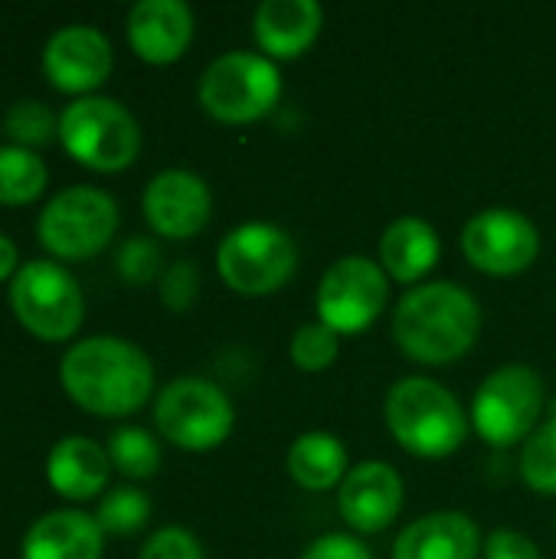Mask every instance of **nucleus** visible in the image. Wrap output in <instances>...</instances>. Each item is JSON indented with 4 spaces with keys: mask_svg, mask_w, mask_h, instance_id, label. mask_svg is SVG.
<instances>
[{
    "mask_svg": "<svg viewBox=\"0 0 556 559\" xmlns=\"http://www.w3.org/2000/svg\"><path fill=\"white\" fill-rule=\"evenodd\" d=\"M59 383L75 406L95 416H128L154 393V367L131 341L95 334L62 354Z\"/></svg>",
    "mask_w": 556,
    "mask_h": 559,
    "instance_id": "nucleus-1",
    "label": "nucleus"
},
{
    "mask_svg": "<svg viewBox=\"0 0 556 559\" xmlns=\"http://www.w3.org/2000/svg\"><path fill=\"white\" fill-rule=\"evenodd\" d=\"M482 331L478 301L456 282L410 288L393 314L400 350L419 364H449L472 350Z\"/></svg>",
    "mask_w": 556,
    "mask_h": 559,
    "instance_id": "nucleus-2",
    "label": "nucleus"
},
{
    "mask_svg": "<svg viewBox=\"0 0 556 559\" xmlns=\"http://www.w3.org/2000/svg\"><path fill=\"white\" fill-rule=\"evenodd\" d=\"M387 426L393 439L419 459H446L459 452L469 436L462 403L429 377H406L390 390Z\"/></svg>",
    "mask_w": 556,
    "mask_h": 559,
    "instance_id": "nucleus-3",
    "label": "nucleus"
},
{
    "mask_svg": "<svg viewBox=\"0 0 556 559\" xmlns=\"http://www.w3.org/2000/svg\"><path fill=\"white\" fill-rule=\"evenodd\" d=\"M59 141L82 167L115 174L134 164L141 128L121 102L108 95H82L59 115Z\"/></svg>",
    "mask_w": 556,
    "mask_h": 559,
    "instance_id": "nucleus-4",
    "label": "nucleus"
},
{
    "mask_svg": "<svg viewBox=\"0 0 556 559\" xmlns=\"http://www.w3.org/2000/svg\"><path fill=\"white\" fill-rule=\"evenodd\" d=\"M7 301L16 321L49 344L69 341L85 318V298L79 282L69 275V269L49 259L23 262L20 272L10 278Z\"/></svg>",
    "mask_w": 556,
    "mask_h": 559,
    "instance_id": "nucleus-5",
    "label": "nucleus"
},
{
    "mask_svg": "<svg viewBox=\"0 0 556 559\" xmlns=\"http://www.w3.org/2000/svg\"><path fill=\"white\" fill-rule=\"evenodd\" d=\"M118 229V203L98 187H66L36 216L39 246L66 262L98 255Z\"/></svg>",
    "mask_w": 556,
    "mask_h": 559,
    "instance_id": "nucleus-6",
    "label": "nucleus"
},
{
    "mask_svg": "<svg viewBox=\"0 0 556 559\" xmlns=\"http://www.w3.org/2000/svg\"><path fill=\"white\" fill-rule=\"evenodd\" d=\"M282 95L279 66L249 49L216 56L200 79V105L216 121L246 124L262 118Z\"/></svg>",
    "mask_w": 556,
    "mask_h": 559,
    "instance_id": "nucleus-7",
    "label": "nucleus"
},
{
    "mask_svg": "<svg viewBox=\"0 0 556 559\" xmlns=\"http://www.w3.org/2000/svg\"><path fill=\"white\" fill-rule=\"evenodd\" d=\"M154 423L161 436L177 449L210 452L229 439L236 413L216 383L203 377H180L157 393Z\"/></svg>",
    "mask_w": 556,
    "mask_h": 559,
    "instance_id": "nucleus-8",
    "label": "nucleus"
},
{
    "mask_svg": "<svg viewBox=\"0 0 556 559\" xmlns=\"http://www.w3.org/2000/svg\"><path fill=\"white\" fill-rule=\"evenodd\" d=\"M298 262L295 239L272 223H242L229 229L216 249V269L223 282L239 295L279 292Z\"/></svg>",
    "mask_w": 556,
    "mask_h": 559,
    "instance_id": "nucleus-9",
    "label": "nucleus"
},
{
    "mask_svg": "<svg viewBox=\"0 0 556 559\" xmlns=\"http://www.w3.org/2000/svg\"><path fill=\"white\" fill-rule=\"evenodd\" d=\"M544 409V380L528 364L498 367L472 400V423L492 445H514L531 436Z\"/></svg>",
    "mask_w": 556,
    "mask_h": 559,
    "instance_id": "nucleus-10",
    "label": "nucleus"
},
{
    "mask_svg": "<svg viewBox=\"0 0 556 559\" xmlns=\"http://www.w3.org/2000/svg\"><path fill=\"white\" fill-rule=\"evenodd\" d=\"M387 275L367 255L338 259L318 285V314L338 334H357L370 328L387 308Z\"/></svg>",
    "mask_w": 556,
    "mask_h": 559,
    "instance_id": "nucleus-11",
    "label": "nucleus"
},
{
    "mask_svg": "<svg viewBox=\"0 0 556 559\" xmlns=\"http://www.w3.org/2000/svg\"><path fill=\"white\" fill-rule=\"evenodd\" d=\"M462 252L475 269L488 275H518L534 265L541 252V236L524 213L492 206L465 223Z\"/></svg>",
    "mask_w": 556,
    "mask_h": 559,
    "instance_id": "nucleus-12",
    "label": "nucleus"
},
{
    "mask_svg": "<svg viewBox=\"0 0 556 559\" xmlns=\"http://www.w3.org/2000/svg\"><path fill=\"white\" fill-rule=\"evenodd\" d=\"M43 72L59 92L85 95L111 72V43L88 23L56 29L43 46Z\"/></svg>",
    "mask_w": 556,
    "mask_h": 559,
    "instance_id": "nucleus-13",
    "label": "nucleus"
},
{
    "mask_svg": "<svg viewBox=\"0 0 556 559\" xmlns=\"http://www.w3.org/2000/svg\"><path fill=\"white\" fill-rule=\"evenodd\" d=\"M144 219L157 236L190 239L210 223L213 197L193 170H161L144 190Z\"/></svg>",
    "mask_w": 556,
    "mask_h": 559,
    "instance_id": "nucleus-14",
    "label": "nucleus"
},
{
    "mask_svg": "<svg viewBox=\"0 0 556 559\" xmlns=\"http://www.w3.org/2000/svg\"><path fill=\"white\" fill-rule=\"evenodd\" d=\"M338 508L354 531L380 534L403 511V478L387 462H360L341 481Z\"/></svg>",
    "mask_w": 556,
    "mask_h": 559,
    "instance_id": "nucleus-15",
    "label": "nucleus"
},
{
    "mask_svg": "<svg viewBox=\"0 0 556 559\" xmlns=\"http://www.w3.org/2000/svg\"><path fill=\"white\" fill-rule=\"evenodd\" d=\"M193 39V13L184 0H138L128 10V43L154 66L184 56Z\"/></svg>",
    "mask_w": 556,
    "mask_h": 559,
    "instance_id": "nucleus-16",
    "label": "nucleus"
},
{
    "mask_svg": "<svg viewBox=\"0 0 556 559\" xmlns=\"http://www.w3.org/2000/svg\"><path fill=\"white\" fill-rule=\"evenodd\" d=\"M478 524L462 511H436L413 521L393 544V559H478Z\"/></svg>",
    "mask_w": 556,
    "mask_h": 559,
    "instance_id": "nucleus-17",
    "label": "nucleus"
},
{
    "mask_svg": "<svg viewBox=\"0 0 556 559\" xmlns=\"http://www.w3.org/2000/svg\"><path fill=\"white\" fill-rule=\"evenodd\" d=\"M105 531L85 511H49L23 537V559H102Z\"/></svg>",
    "mask_w": 556,
    "mask_h": 559,
    "instance_id": "nucleus-18",
    "label": "nucleus"
},
{
    "mask_svg": "<svg viewBox=\"0 0 556 559\" xmlns=\"http://www.w3.org/2000/svg\"><path fill=\"white\" fill-rule=\"evenodd\" d=\"M111 475L108 449H102L88 436H66L49 449L46 459V478L56 495L69 501H92L105 491Z\"/></svg>",
    "mask_w": 556,
    "mask_h": 559,
    "instance_id": "nucleus-19",
    "label": "nucleus"
},
{
    "mask_svg": "<svg viewBox=\"0 0 556 559\" xmlns=\"http://www.w3.org/2000/svg\"><path fill=\"white\" fill-rule=\"evenodd\" d=\"M324 10L315 0H265L256 10V39L275 59L301 56L321 33Z\"/></svg>",
    "mask_w": 556,
    "mask_h": 559,
    "instance_id": "nucleus-20",
    "label": "nucleus"
},
{
    "mask_svg": "<svg viewBox=\"0 0 556 559\" xmlns=\"http://www.w3.org/2000/svg\"><path fill=\"white\" fill-rule=\"evenodd\" d=\"M380 259L397 282H419L439 259V236L419 216H400L380 239Z\"/></svg>",
    "mask_w": 556,
    "mask_h": 559,
    "instance_id": "nucleus-21",
    "label": "nucleus"
},
{
    "mask_svg": "<svg viewBox=\"0 0 556 559\" xmlns=\"http://www.w3.org/2000/svg\"><path fill=\"white\" fill-rule=\"evenodd\" d=\"M347 452L331 432H305L288 449V475L308 491H328L347 475Z\"/></svg>",
    "mask_w": 556,
    "mask_h": 559,
    "instance_id": "nucleus-22",
    "label": "nucleus"
},
{
    "mask_svg": "<svg viewBox=\"0 0 556 559\" xmlns=\"http://www.w3.org/2000/svg\"><path fill=\"white\" fill-rule=\"evenodd\" d=\"M46 164L36 151L0 144V203L23 206L46 190Z\"/></svg>",
    "mask_w": 556,
    "mask_h": 559,
    "instance_id": "nucleus-23",
    "label": "nucleus"
},
{
    "mask_svg": "<svg viewBox=\"0 0 556 559\" xmlns=\"http://www.w3.org/2000/svg\"><path fill=\"white\" fill-rule=\"evenodd\" d=\"M108 459H111V468H118L128 478H151L161 468V449L154 436L138 426H121L111 432Z\"/></svg>",
    "mask_w": 556,
    "mask_h": 559,
    "instance_id": "nucleus-24",
    "label": "nucleus"
},
{
    "mask_svg": "<svg viewBox=\"0 0 556 559\" xmlns=\"http://www.w3.org/2000/svg\"><path fill=\"white\" fill-rule=\"evenodd\" d=\"M3 131L10 138V144L16 147H39L49 144L52 138H59V118H52V111L36 102V98H20L7 108L3 115Z\"/></svg>",
    "mask_w": 556,
    "mask_h": 559,
    "instance_id": "nucleus-25",
    "label": "nucleus"
},
{
    "mask_svg": "<svg viewBox=\"0 0 556 559\" xmlns=\"http://www.w3.org/2000/svg\"><path fill=\"white\" fill-rule=\"evenodd\" d=\"M151 518V501L144 491L138 488H115L102 498L98 504V527L105 534H115V537H128V534H138Z\"/></svg>",
    "mask_w": 556,
    "mask_h": 559,
    "instance_id": "nucleus-26",
    "label": "nucleus"
},
{
    "mask_svg": "<svg viewBox=\"0 0 556 559\" xmlns=\"http://www.w3.org/2000/svg\"><path fill=\"white\" fill-rule=\"evenodd\" d=\"M521 475L528 488L541 495H556V416H551L524 445Z\"/></svg>",
    "mask_w": 556,
    "mask_h": 559,
    "instance_id": "nucleus-27",
    "label": "nucleus"
},
{
    "mask_svg": "<svg viewBox=\"0 0 556 559\" xmlns=\"http://www.w3.org/2000/svg\"><path fill=\"white\" fill-rule=\"evenodd\" d=\"M338 350H341L338 331H331L324 321L301 324L292 337V360H295V367H301L308 373L328 370L338 360Z\"/></svg>",
    "mask_w": 556,
    "mask_h": 559,
    "instance_id": "nucleus-28",
    "label": "nucleus"
},
{
    "mask_svg": "<svg viewBox=\"0 0 556 559\" xmlns=\"http://www.w3.org/2000/svg\"><path fill=\"white\" fill-rule=\"evenodd\" d=\"M115 269L128 285H147L151 278H157L161 272V249L157 242L134 236L128 242H121L118 255H115Z\"/></svg>",
    "mask_w": 556,
    "mask_h": 559,
    "instance_id": "nucleus-29",
    "label": "nucleus"
},
{
    "mask_svg": "<svg viewBox=\"0 0 556 559\" xmlns=\"http://www.w3.org/2000/svg\"><path fill=\"white\" fill-rule=\"evenodd\" d=\"M200 292V269L190 259H177L161 275V301L170 311H187Z\"/></svg>",
    "mask_w": 556,
    "mask_h": 559,
    "instance_id": "nucleus-30",
    "label": "nucleus"
},
{
    "mask_svg": "<svg viewBox=\"0 0 556 559\" xmlns=\"http://www.w3.org/2000/svg\"><path fill=\"white\" fill-rule=\"evenodd\" d=\"M138 559H206L200 540L184 527H161L147 537Z\"/></svg>",
    "mask_w": 556,
    "mask_h": 559,
    "instance_id": "nucleus-31",
    "label": "nucleus"
},
{
    "mask_svg": "<svg viewBox=\"0 0 556 559\" xmlns=\"http://www.w3.org/2000/svg\"><path fill=\"white\" fill-rule=\"evenodd\" d=\"M301 559H374V554L347 534H324L318 537Z\"/></svg>",
    "mask_w": 556,
    "mask_h": 559,
    "instance_id": "nucleus-32",
    "label": "nucleus"
},
{
    "mask_svg": "<svg viewBox=\"0 0 556 559\" xmlns=\"http://www.w3.org/2000/svg\"><path fill=\"white\" fill-rule=\"evenodd\" d=\"M485 559H541V550L518 531H495L485 544Z\"/></svg>",
    "mask_w": 556,
    "mask_h": 559,
    "instance_id": "nucleus-33",
    "label": "nucleus"
},
{
    "mask_svg": "<svg viewBox=\"0 0 556 559\" xmlns=\"http://www.w3.org/2000/svg\"><path fill=\"white\" fill-rule=\"evenodd\" d=\"M16 262H20V259H16V246L0 233V282H7V278H13V275L20 272Z\"/></svg>",
    "mask_w": 556,
    "mask_h": 559,
    "instance_id": "nucleus-34",
    "label": "nucleus"
}]
</instances>
